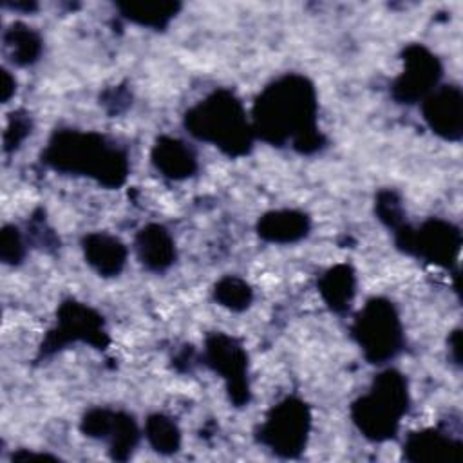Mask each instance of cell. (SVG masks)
Returning a JSON list of instances; mask_svg holds the SVG:
<instances>
[{"instance_id": "obj_21", "label": "cell", "mask_w": 463, "mask_h": 463, "mask_svg": "<svg viewBox=\"0 0 463 463\" xmlns=\"http://www.w3.org/2000/svg\"><path fill=\"white\" fill-rule=\"evenodd\" d=\"M123 16L148 27H163L175 13L177 4L170 2H145V4H127L121 7Z\"/></svg>"}, {"instance_id": "obj_18", "label": "cell", "mask_w": 463, "mask_h": 463, "mask_svg": "<svg viewBox=\"0 0 463 463\" xmlns=\"http://www.w3.org/2000/svg\"><path fill=\"white\" fill-rule=\"evenodd\" d=\"M354 271L347 264H338L326 271V275L318 282V289L326 300V304L340 313L345 311L354 297Z\"/></svg>"}, {"instance_id": "obj_16", "label": "cell", "mask_w": 463, "mask_h": 463, "mask_svg": "<svg viewBox=\"0 0 463 463\" xmlns=\"http://www.w3.org/2000/svg\"><path fill=\"white\" fill-rule=\"evenodd\" d=\"M136 251L141 264L152 271H165L175 259V246L161 224H148L136 235Z\"/></svg>"}, {"instance_id": "obj_12", "label": "cell", "mask_w": 463, "mask_h": 463, "mask_svg": "<svg viewBox=\"0 0 463 463\" xmlns=\"http://www.w3.org/2000/svg\"><path fill=\"white\" fill-rule=\"evenodd\" d=\"M423 119L443 139L458 141L463 134V96L459 87L443 85L423 99Z\"/></svg>"}, {"instance_id": "obj_17", "label": "cell", "mask_w": 463, "mask_h": 463, "mask_svg": "<svg viewBox=\"0 0 463 463\" xmlns=\"http://www.w3.org/2000/svg\"><path fill=\"white\" fill-rule=\"evenodd\" d=\"M309 232V219L297 210H277L264 213L257 222V233L269 242H295Z\"/></svg>"}, {"instance_id": "obj_25", "label": "cell", "mask_w": 463, "mask_h": 463, "mask_svg": "<svg viewBox=\"0 0 463 463\" xmlns=\"http://www.w3.org/2000/svg\"><path fill=\"white\" fill-rule=\"evenodd\" d=\"M29 132H31V119L25 114H22V112H14L11 116V119H9L7 130L4 134V146H5V150L16 148Z\"/></svg>"}, {"instance_id": "obj_14", "label": "cell", "mask_w": 463, "mask_h": 463, "mask_svg": "<svg viewBox=\"0 0 463 463\" xmlns=\"http://www.w3.org/2000/svg\"><path fill=\"white\" fill-rule=\"evenodd\" d=\"M152 163L170 179H186L197 170L194 150L175 137H159L152 148Z\"/></svg>"}, {"instance_id": "obj_8", "label": "cell", "mask_w": 463, "mask_h": 463, "mask_svg": "<svg viewBox=\"0 0 463 463\" xmlns=\"http://www.w3.org/2000/svg\"><path fill=\"white\" fill-rule=\"evenodd\" d=\"M71 342H87L98 349H105L109 344L103 318L76 300H67L60 306L56 327L47 335L42 349L43 353L56 351Z\"/></svg>"}, {"instance_id": "obj_20", "label": "cell", "mask_w": 463, "mask_h": 463, "mask_svg": "<svg viewBox=\"0 0 463 463\" xmlns=\"http://www.w3.org/2000/svg\"><path fill=\"white\" fill-rule=\"evenodd\" d=\"M5 47L11 52V58L18 65H29L38 60L42 51V42L36 33L25 25H13L5 34Z\"/></svg>"}, {"instance_id": "obj_19", "label": "cell", "mask_w": 463, "mask_h": 463, "mask_svg": "<svg viewBox=\"0 0 463 463\" xmlns=\"http://www.w3.org/2000/svg\"><path fill=\"white\" fill-rule=\"evenodd\" d=\"M145 436L150 447L159 454H174L181 447V430L177 423L165 414H152L146 420Z\"/></svg>"}, {"instance_id": "obj_4", "label": "cell", "mask_w": 463, "mask_h": 463, "mask_svg": "<svg viewBox=\"0 0 463 463\" xmlns=\"http://www.w3.org/2000/svg\"><path fill=\"white\" fill-rule=\"evenodd\" d=\"M407 409V380L402 373L387 369L374 378L369 392L353 403L351 418L365 438L385 441L396 436Z\"/></svg>"}, {"instance_id": "obj_13", "label": "cell", "mask_w": 463, "mask_h": 463, "mask_svg": "<svg viewBox=\"0 0 463 463\" xmlns=\"http://www.w3.org/2000/svg\"><path fill=\"white\" fill-rule=\"evenodd\" d=\"M463 443L438 429L411 432L403 443V456L412 463H459Z\"/></svg>"}, {"instance_id": "obj_22", "label": "cell", "mask_w": 463, "mask_h": 463, "mask_svg": "<svg viewBox=\"0 0 463 463\" xmlns=\"http://www.w3.org/2000/svg\"><path fill=\"white\" fill-rule=\"evenodd\" d=\"M213 297L215 300L232 309V311H242L251 304L253 291L248 282L237 277H224L221 279L215 288H213Z\"/></svg>"}, {"instance_id": "obj_7", "label": "cell", "mask_w": 463, "mask_h": 463, "mask_svg": "<svg viewBox=\"0 0 463 463\" xmlns=\"http://www.w3.org/2000/svg\"><path fill=\"white\" fill-rule=\"evenodd\" d=\"M396 244L416 257H421L432 264L450 268L459 255L461 233L447 221L429 219L418 228H411L405 222L394 230Z\"/></svg>"}, {"instance_id": "obj_3", "label": "cell", "mask_w": 463, "mask_h": 463, "mask_svg": "<svg viewBox=\"0 0 463 463\" xmlns=\"http://www.w3.org/2000/svg\"><path fill=\"white\" fill-rule=\"evenodd\" d=\"M188 132L219 146L228 156H244L253 139V128L242 103L226 89L213 90L184 116Z\"/></svg>"}, {"instance_id": "obj_11", "label": "cell", "mask_w": 463, "mask_h": 463, "mask_svg": "<svg viewBox=\"0 0 463 463\" xmlns=\"http://www.w3.org/2000/svg\"><path fill=\"white\" fill-rule=\"evenodd\" d=\"M81 432L89 438L105 439L114 459L125 461L139 439V429L132 416L110 409H92L81 420Z\"/></svg>"}, {"instance_id": "obj_15", "label": "cell", "mask_w": 463, "mask_h": 463, "mask_svg": "<svg viewBox=\"0 0 463 463\" xmlns=\"http://www.w3.org/2000/svg\"><path fill=\"white\" fill-rule=\"evenodd\" d=\"M83 253L87 262L103 277L118 275L127 260L125 244L109 233H89L83 239Z\"/></svg>"}, {"instance_id": "obj_23", "label": "cell", "mask_w": 463, "mask_h": 463, "mask_svg": "<svg viewBox=\"0 0 463 463\" xmlns=\"http://www.w3.org/2000/svg\"><path fill=\"white\" fill-rule=\"evenodd\" d=\"M376 212L380 221H383L389 228L396 230L403 224V210L398 195L391 190H383L376 197Z\"/></svg>"}, {"instance_id": "obj_10", "label": "cell", "mask_w": 463, "mask_h": 463, "mask_svg": "<svg viewBox=\"0 0 463 463\" xmlns=\"http://www.w3.org/2000/svg\"><path fill=\"white\" fill-rule=\"evenodd\" d=\"M403 72L391 87L392 98L398 103H416L425 99L438 85L441 76L439 60L423 45H409L403 51Z\"/></svg>"}, {"instance_id": "obj_6", "label": "cell", "mask_w": 463, "mask_h": 463, "mask_svg": "<svg viewBox=\"0 0 463 463\" xmlns=\"http://www.w3.org/2000/svg\"><path fill=\"white\" fill-rule=\"evenodd\" d=\"M311 414L298 398H286L277 403L257 429V439L280 458H297L309 436Z\"/></svg>"}, {"instance_id": "obj_1", "label": "cell", "mask_w": 463, "mask_h": 463, "mask_svg": "<svg viewBox=\"0 0 463 463\" xmlns=\"http://www.w3.org/2000/svg\"><path fill=\"white\" fill-rule=\"evenodd\" d=\"M251 128L264 141L277 146L291 143L302 154L322 148L313 83L300 74H286L268 85L255 99Z\"/></svg>"}, {"instance_id": "obj_26", "label": "cell", "mask_w": 463, "mask_h": 463, "mask_svg": "<svg viewBox=\"0 0 463 463\" xmlns=\"http://www.w3.org/2000/svg\"><path fill=\"white\" fill-rule=\"evenodd\" d=\"M13 92H14V80L9 76L7 71H2V101L5 103Z\"/></svg>"}, {"instance_id": "obj_24", "label": "cell", "mask_w": 463, "mask_h": 463, "mask_svg": "<svg viewBox=\"0 0 463 463\" xmlns=\"http://www.w3.org/2000/svg\"><path fill=\"white\" fill-rule=\"evenodd\" d=\"M0 255L4 262L14 264L22 259L24 255V242L14 226H5L2 230V239H0Z\"/></svg>"}, {"instance_id": "obj_5", "label": "cell", "mask_w": 463, "mask_h": 463, "mask_svg": "<svg viewBox=\"0 0 463 463\" xmlns=\"http://www.w3.org/2000/svg\"><path fill=\"white\" fill-rule=\"evenodd\" d=\"M353 336L371 364H385L403 345V333L394 306L385 298H371L356 315Z\"/></svg>"}, {"instance_id": "obj_2", "label": "cell", "mask_w": 463, "mask_h": 463, "mask_svg": "<svg viewBox=\"0 0 463 463\" xmlns=\"http://www.w3.org/2000/svg\"><path fill=\"white\" fill-rule=\"evenodd\" d=\"M42 157L54 170L89 175L109 188L123 184L128 174L127 154L96 132L60 130Z\"/></svg>"}, {"instance_id": "obj_9", "label": "cell", "mask_w": 463, "mask_h": 463, "mask_svg": "<svg viewBox=\"0 0 463 463\" xmlns=\"http://www.w3.org/2000/svg\"><path fill=\"white\" fill-rule=\"evenodd\" d=\"M204 358L206 364L224 378L233 405H246L250 402V385L246 376L248 356L242 345L228 335L213 333L206 338Z\"/></svg>"}]
</instances>
